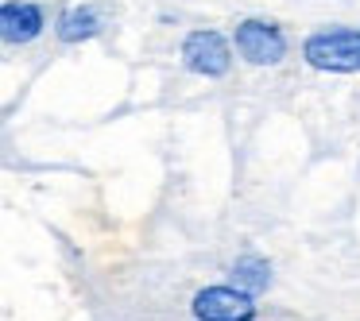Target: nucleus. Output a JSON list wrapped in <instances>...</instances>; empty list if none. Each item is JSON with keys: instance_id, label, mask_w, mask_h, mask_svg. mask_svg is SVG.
Returning a JSON list of instances; mask_svg holds the SVG:
<instances>
[{"instance_id": "nucleus-1", "label": "nucleus", "mask_w": 360, "mask_h": 321, "mask_svg": "<svg viewBox=\"0 0 360 321\" xmlns=\"http://www.w3.org/2000/svg\"><path fill=\"white\" fill-rule=\"evenodd\" d=\"M302 58L321 74H356L360 70V27H321L306 35Z\"/></svg>"}, {"instance_id": "nucleus-2", "label": "nucleus", "mask_w": 360, "mask_h": 321, "mask_svg": "<svg viewBox=\"0 0 360 321\" xmlns=\"http://www.w3.org/2000/svg\"><path fill=\"white\" fill-rule=\"evenodd\" d=\"M190 313L198 321H256V294L240 290L236 282L202 287L190 302Z\"/></svg>"}, {"instance_id": "nucleus-3", "label": "nucleus", "mask_w": 360, "mask_h": 321, "mask_svg": "<svg viewBox=\"0 0 360 321\" xmlns=\"http://www.w3.org/2000/svg\"><path fill=\"white\" fill-rule=\"evenodd\" d=\"M233 47L252 66H279L287 58V35L271 20H244L233 32Z\"/></svg>"}, {"instance_id": "nucleus-4", "label": "nucleus", "mask_w": 360, "mask_h": 321, "mask_svg": "<svg viewBox=\"0 0 360 321\" xmlns=\"http://www.w3.org/2000/svg\"><path fill=\"white\" fill-rule=\"evenodd\" d=\"M182 66L190 74H202V78H225L233 66V43L213 27L190 32L182 39Z\"/></svg>"}, {"instance_id": "nucleus-5", "label": "nucleus", "mask_w": 360, "mask_h": 321, "mask_svg": "<svg viewBox=\"0 0 360 321\" xmlns=\"http://www.w3.org/2000/svg\"><path fill=\"white\" fill-rule=\"evenodd\" d=\"M43 24H47V16L32 0H4V8H0V35L8 47H24V43L39 39Z\"/></svg>"}, {"instance_id": "nucleus-6", "label": "nucleus", "mask_w": 360, "mask_h": 321, "mask_svg": "<svg viewBox=\"0 0 360 321\" xmlns=\"http://www.w3.org/2000/svg\"><path fill=\"white\" fill-rule=\"evenodd\" d=\"M101 12L97 8H89V4H74V8H66L63 16H58V24H55V35L63 43H89V39H97L101 35Z\"/></svg>"}, {"instance_id": "nucleus-7", "label": "nucleus", "mask_w": 360, "mask_h": 321, "mask_svg": "<svg viewBox=\"0 0 360 321\" xmlns=\"http://www.w3.org/2000/svg\"><path fill=\"white\" fill-rule=\"evenodd\" d=\"M233 282L248 294H264L271 287V267H267L264 256H240L233 263Z\"/></svg>"}]
</instances>
